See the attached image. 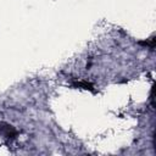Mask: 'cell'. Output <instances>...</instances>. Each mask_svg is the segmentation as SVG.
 Masks as SVG:
<instances>
[{"label":"cell","instance_id":"1","mask_svg":"<svg viewBox=\"0 0 156 156\" xmlns=\"http://www.w3.org/2000/svg\"><path fill=\"white\" fill-rule=\"evenodd\" d=\"M2 129H4L5 136H7V138H13L17 134V132L15 130V128L11 127V126H9V124H5V127H2Z\"/></svg>","mask_w":156,"mask_h":156},{"label":"cell","instance_id":"2","mask_svg":"<svg viewBox=\"0 0 156 156\" xmlns=\"http://www.w3.org/2000/svg\"><path fill=\"white\" fill-rule=\"evenodd\" d=\"M74 87H78V88H83V89H89L91 90L93 89V85L88 82H84V80H78L74 83Z\"/></svg>","mask_w":156,"mask_h":156}]
</instances>
